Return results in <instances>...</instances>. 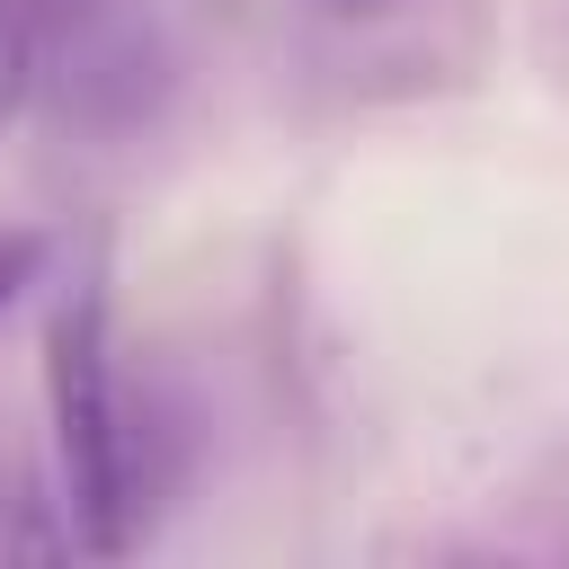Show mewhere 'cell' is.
I'll use <instances>...</instances> for the list:
<instances>
[{
    "mask_svg": "<svg viewBox=\"0 0 569 569\" xmlns=\"http://www.w3.org/2000/svg\"><path fill=\"white\" fill-rule=\"evenodd\" d=\"M44 427H53V498L71 542L98 560H124L151 533L160 453L116 356V302L98 258H80L44 311Z\"/></svg>",
    "mask_w": 569,
    "mask_h": 569,
    "instance_id": "1",
    "label": "cell"
},
{
    "mask_svg": "<svg viewBox=\"0 0 569 569\" xmlns=\"http://www.w3.org/2000/svg\"><path fill=\"white\" fill-rule=\"evenodd\" d=\"M44 267H53V240H44V231H0V320H9V302H18Z\"/></svg>",
    "mask_w": 569,
    "mask_h": 569,
    "instance_id": "3",
    "label": "cell"
},
{
    "mask_svg": "<svg viewBox=\"0 0 569 569\" xmlns=\"http://www.w3.org/2000/svg\"><path fill=\"white\" fill-rule=\"evenodd\" d=\"M44 80V36H36V9L27 0H0V142L18 133L27 98Z\"/></svg>",
    "mask_w": 569,
    "mask_h": 569,
    "instance_id": "2",
    "label": "cell"
},
{
    "mask_svg": "<svg viewBox=\"0 0 569 569\" xmlns=\"http://www.w3.org/2000/svg\"><path fill=\"white\" fill-rule=\"evenodd\" d=\"M338 18H365V9H391V0H329Z\"/></svg>",
    "mask_w": 569,
    "mask_h": 569,
    "instance_id": "4",
    "label": "cell"
}]
</instances>
